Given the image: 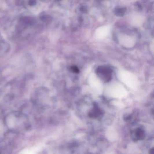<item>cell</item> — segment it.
<instances>
[{"instance_id": "1", "label": "cell", "mask_w": 154, "mask_h": 154, "mask_svg": "<svg viewBox=\"0 0 154 154\" xmlns=\"http://www.w3.org/2000/svg\"><path fill=\"white\" fill-rule=\"evenodd\" d=\"M96 73L99 78L104 82H109L112 78V70L107 66H101L98 67L96 70Z\"/></svg>"}, {"instance_id": "2", "label": "cell", "mask_w": 154, "mask_h": 154, "mask_svg": "<svg viewBox=\"0 0 154 154\" xmlns=\"http://www.w3.org/2000/svg\"><path fill=\"white\" fill-rule=\"evenodd\" d=\"M131 136L132 139L135 142L143 140L145 137V131L142 129L138 127L133 131Z\"/></svg>"}, {"instance_id": "3", "label": "cell", "mask_w": 154, "mask_h": 154, "mask_svg": "<svg viewBox=\"0 0 154 154\" xmlns=\"http://www.w3.org/2000/svg\"><path fill=\"white\" fill-rule=\"evenodd\" d=\"M103 114V112L96 104H94L93 108L89 113V116L91 118L94 119L100 118L102 117Z\"/></svg>"}, {"instance_id": "4", "label": "cell", "mask_w": 154, "mask_h": 154, "mask_svg": "<svg viewBox=\"0 0 154 154\" xmlns=\"http://www.w3.org/2000/svg\"><path fill=\"white\" fill-rule=\"evenodd\" d=\"M70 71L73 73H76V74H77V73H79L80 72L79 69L78 68V67H76V66H74V65L71 66V67H70Z\"/></svg>"}, {"instance_id": "5", "label": "cell", "mask_w": 154, "mask_h": 154, "mask_svg": "<svg viewBox=\"0 0 154 154\" xmlns=\"http://www.w3.org/2000/svg\"><path fill=\"white\" fill-rule=\"evenodd\" d=\"M116 12H117V14L118 15H123L125 13V9H124L119 8L117 10H116Z\"/></svg>"}, {"instance_id": "6", "label": "cell", "mask_w": 154, "mask_h": 154, "mask_svg": "<svg viewBox=\"0 0 154 154\" xmlns=\"http://www.w3.org/2000/svg\"><path fill=\"white\" fill-rule=\"evenodd\" d=\"M150 154H153L154 153V148H152V149H151L149 151Z\"/></svg>"}]
</instances>
